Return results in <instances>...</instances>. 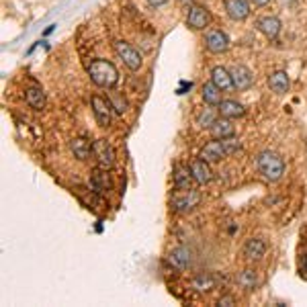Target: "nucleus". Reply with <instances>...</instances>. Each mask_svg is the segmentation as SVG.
Here are the masks:
<instances>
[{
    "label": "nucleus",
    "mask_w": 307,
    "mask_h": 307,
    "mask_svg": "<svg viewBox=\"0 0 307 307\" xmlns=\"http://www.w3.org/2000/svg\"><path fill=\"white\" fill-rule=\"evenodd\" d=\"M225 156H227V154H225V149H223L221 139H219V141H209V143H205L203 149H201V154H199V158L207 160L209 164H215V162H219V160L225 158Z\"/></svg>",
    "instance_id": "nucleus-9"
},
{
    "label": "nucleus",
    "mask_w": 307,
    "mask_h": 307,
    "mask_svg": "<svg viewBox=\"0 0 307 307\" xmlns=\"http://www.w3.org/2000/svg\"><path fill=\"white\" fill-rule=\"evenodd\" d=\"M193 183H195V176L191 172V168H185V166H176L174 168V189L185 193V191H193Z\"/></svg>",
    "instance_id": "nucleus-12"
},
{
    "label": "nucleus",
    "mask_w": 307,
    "mask_h": 307,
    "mask_svg": "<svg viewBox=\"0 0 307 307\" xmlns=\"http://www.w3.org/2000/svg\"><path fill=\"white\" fill-rule=\"evenodd\" d=\"M70 149H72V154H74V158H78V160H88L90 151H92V145H90L88 139L76 137V139L70 141Z\"/></svg>",
    "instance_id": "nucleus-21"
},
{
    "label": "nucleus",
    "mask_w": 307,
    "mask_h": 307,
    "mask_svg": "<svg viewBox=\"0 0 307 307\" xmlns=\"http://www.w3.org/2000/svg\"><path fill=\"white\" fill-rule=\"evenodd\" d=\"M203 100L209 107H219V103H221V88H217L213 82H207L203 86Z\"/></svg>",
    "instance_id": "nucleus-24"
},
{
    "label": "nucleus",
    "mask_w": 307,
    "mask_h": 307,
    "mask_svg": "<svg viewBox=\"0 0 307 307\" xmlns=\"http://www.w3.org/2000/svg\"><path fill=\"white\" fill-rule=\"evenodd\" d=\"M252 3L256 5V7H264V5H268L270 0H252Z\"/></svg>",
    "instance_id": "nucleus-32"
},
{
    "label": "nucleus",
    "mask_w": 307,
    "mask_h": 307,
    "mask_svg": "<svg viewBox=\"0 0 307 307\" xmlns=\"http://www.w3.org/2000/svg\"><path fill=\"white\" fill-rule=\"evenodd\" d=\"M193 287H195L197 291H211V289L215 287V278H213L209 272H203V274L195 276V280H193Z\"/></svg>",
    "instance_id": "nucleus-27"
},
{
    "label": "nucleus",
    "mask_w": 307,
    "mask_h": 307,
    "mask_svg": "<svg viewBox=\"0 0 307 307\" xmlns=\"http://www.w3.org/2000/svg\"><path fill=\"white\" fill-rule=\"evenodd\" d=\"M147 3L151 5V7H162V5H166L168 0H147Z\"/></svg>",
    "instance_id": "nucleus-31"
},
{
    "label": "nucleus",
    "mask_w": 307,
    "mask_h": 307,
    "mask_svg": "<svg viewBox=\"0 0 307 307\" xmlns=\"http://www.w3.org/2000/svg\"><path fill=\"white\" fill-rule=\"evenodd\" d=\"M229 72H232V80H234V88L236 90H248L252 86L254 76H252V72L246 66H234Z\"/></svg>",
    "instance_id": "nucleus-10"
},
{
    "label": "nucleus",
    "mask_w": 307,
    "mask_h": 307,
    "mask_svg": "<svg viewBox=\"0 0 307 307\" xmlns=\"http://www.w3.org/2000/svg\"><path fill=\"white\" fill-rule=\"evenodd\" d=\"M115 52H117V56L123 60V64L129 68V70H139L141 68V56H139V52L135 49V47H131L129 43H125V41H117L115 43Z\"/></svg>",
    "instance_id": "nucleus-4"
},
{
    "label": "nucleus",
    "mask_w": 307,
    "mask_h": 307,
    "mask_svg": "<svg viewBox=\"0 0 307 307\" xmlns=\"http://www.w3.org/2000/svg\"><path fill=\"white\" fill-rule=\"evenodd\" d=\"M25 100H27V105L31 109L41 111L45 107V92L41 88H37V86H31V88L25 90Z\"/></svg>",
    "instance_id": "nucleus-22"
},
{
    "label": "nucleus",
    "mask_w": 307,
    "mask_h": 307,
    "mask_svg": "<svg viewBox=\"0 0 307 307\" xmlns=\"http://www.w3.org/2000/svg\"><path fill=\"white\" fill-rule=\"evenodd\" d=\"M88 76H90V80H92L96 86H100V88H113V86L119 82V72H117V68H115L111 62H107V60H94V62H90V66H88Z\"/></svg>",
    "instance_id": "nucleus-1"
},
{
    "label": "nucleus",
    "mask_w": 307,
    "mask_h": 307,
    "mask_svg": "<svg viewBox=\"0 0 307 307\" xmlns=\"http://www.w3.org/2000/svg\"><path fill=\"white\" fill-rule=\"evenodd\" d=\"M217 111H219V115L221 117H225V119H238V117H242L246 111H244V107L238 103V100H221L219 103V107H217Z\"/></svg>",
    "instance_id": "nucleus-20"
},
{
    "label": "nucleus",
    "mask_w": 307,
    "mask_h": 307,
    "mask_svg": "<svg viewBox=\"0 0 307 307\" xmlns=\"http://www.w3.org/2000/svg\"><path fill=\"white\" fill-rule=\"evenodd\" d=\"M211 82L221 88V90H232L234 88V80H232V72L225 70L223 66H215L211 70Z\"/></svg>",
    "instance_id": "nucleus-14"
},
{
    "label": "nucleus",
    "mask_w": 307,
    "mask_h": 307,
    "mask_svg": "<svg viewBox=\"0 0 307 307\" xmlns=\"http://www.w3.org/2000/svg\"><path fill=\"white\" fill-rule=\"evenodd\" d=\"M199 201H201V195L199 193H195V191H185L183 193V197H174L172 199V207H174V211H191L193 207H197L199 205Z\"/></svg>",
    "instance_id": "nucleus-11"
},
{
    "label": "nucleus",
    "mask_w": 307,
    "mask_h": 307,
    "mask_svg": "<svg viewBox=\"0 0 307 307\" xmlns=\"http://www.w3.org/2000/svg\"><path fill=\"white\" fill-rule=\"evenodd\" d=\"M105 170H107V168H105ZM105 170L96 168V170L90 172V189H92L94 193H98V195H103V193H107V191L111 189V181H109V174H107Z\"/></svg>",
    "instance_id": "nucleus-17"
},
{
    "label": "nucleus",
    "mask_w": 307,
    "mask_h": 307,
    "mask_svg": "<svg viewBox=\"0 0 307 307\" xmlns=\"http://www.w3.org/2000/svg\"><path fill=\"white\" fill-rule=\"evenodd\" d=\"M211 17H209V11L203 9V7H193L187 15V25L193 29V31H201L209 25Z\"/></svg>",
    "instance_id": "nucleus-7"
},
{
    "label": "nucleus",
    "mask_w": 307,
    "mask_h": 307,
    "mask_svg": "<svg viewBox=\"0 0 307 307\" xmlns=\"http://www.w3.org/2000/svg\"><path fill=\"white\" fill-rule=\"evenodd\" d=\"M256 27H258V31H260L264 37H268V39H276L278 33H280V21H278L276 17H262V19H258Z\"/></svg>",
    "instance_id": "nucleus-13"
},
{
    "label": "nucleus",
    "mask_w": 307,
    "mask_h": 307,
    "mask_svg": "<svg viewBox=\"0 0 307 307\" xmlns=\"http://www.w3.org/2000/svg\"><path fill=\"white\" fill-rule=\"evenodd\" d=\"M217 121V113L213 109H203L199 115H197V125L199 127H207L211 129V125Z\"/></svg>",
    "instance_id": "nucleus-28"
},
{
    "label": "nucleus",
    "mask_w": 307,
    "mask_h": 307,
    "mask_svg": "<svg viewBox=\"0 0 307 307\" xmlns=\"http://www.w3.org/2000/svg\"><path fill=\"white\" fill-rule=\"evenodd\" d=\"M217 305H223V307H232V305H236V299H234L232 295H225V297H221V299L217 301Z\"/></svg>",
    "instance_id": "nucleus-30"
},
{
    "label": "nucleus",
    "mask_w": 307,
    "mask_h": 307,
    "mask_svg": "<svg viewBox=\"0 0 307 307\" xmlns=\"http://www.w3.org/2000/svg\"><path fill=\"white\" fill-rule=\"evenodd\" d=\"M178 3H181V5H189V3H191V0H178Z\"/></svg>",
    "instance_id": "nucleus-33"
},
{
    "label": "nucleus",
    "mask_w": 307,
    "mask_h": 307,
    "mask_svg": "<svg viewBox=\"0 0 307 307\" xmlns=\"http://www.w3.org/2000/svg\"><path fill=\"white\" fill-rule=\"evenodd\" d=\"M264 254H266V244L260 238H250L244 244V256L248 260H260Z\"/></svg>",
    "instance_id": "nucleus-18"
},
{
    "label": "nucleus",
    "mask_w": 307,
    "mask_h": 307,
    "mask_svg": "<svg viewBox=\"0 0 307 307\" xmlns=\"http://www.w3.org/2000/svg\"><path fill=\"white\" fill-rule=\"evenodd\" d=\"M90 103H92V113H94V119H96V123L100 125V127H109L111 125V103L107 100V98H100V96H92L90 98Z\"/></svg>",
    "instance_id": "nucleus-6"
},
{
    "label": "nucleus",
    "mask_w": 307,
    "mask_h": 307,
    "mask_svg": "<svg viewBox=\"0 0 307 307\" xmlns=\"http://www.w3.org/2000/svg\"><path fill=\"white\" fill-rule=\"evenodd\" d=\"M234 125H232V121L229 119H217L213 125H211V135L215 137V139H225V137H232L234 135Z\"/></svg>",
    "instance_id": "nucleus-23"
},
{
    "label": "nucleus",
    "mask_w": 307,
    "mask_h": 307,
    "mask_svg": "<svg viewBox=\"0 0 307 307\" xmlns=\"http://www.w3.org/2000/svg\"><path fill=\"white\" fill-rule=\"evenodd\" d=\"M168 262H170V266H174V268H178V270L189 268V264H191V250H187L185 246L174 248V250L168 254Z\"/></svg>",
    "instance_id": "nucleus-16"
},
{
    "label": "nucleus",
    "mask_w": 307,
    "mask_h": 307,
    "mask_svg": "<svg viewBox=\"0 0 307 307\" xmlns=\"http://www.w3.org/2000/svg\"><path fill=\"white\" fill-rule=\"evenodd\" d=\"M221 143H223V149H225V154L227 156H232V154H236L240 147H242V143L232 135V137H225V139H221Z\"/></svg>",
    "instance_id": "nucleus-29"
},
{
    "label": "nucleus",
    "mask_w": 307,
    "mask_h": 307,
    "mask_svg": "<svg viewBox=\"0 0 307 307\" xmlns=\"http://www.w3.org/2000/svg\"><path fill=\"white\" fill-rule=\"evenodd\" d=\"M256 164H258L260 174L266 181H270V183H276L283 176V172H285L283 158L278 156V154H274V151H262L258 156V160H256Z\"/></svg>",
    "instance_id": "nucleus-2"
},
{
    "label": "nucleus",
    "mask_w": 307,
    "mask_h": 307,
    "mask_svg": "<svg viewBox=\"0 0 307 307\" xmlns=\"http://www.w3.org/2000/svg\"><path fill=\"white\" fill-rule=\"evenodd\" d=\"M268 86H270V90L272 92H276V94H285L287 90H289V86H291V82H289V76H287V72H272L270 76H268Z\"/></svg>",
    "instance_id": "nucleus-19"
},
{
    "label": "nucleus",
    "mask_w": 307,
    "mask_h": 307,
    "mask_svg": "<svg viewBox=\"0 0 307 307\" xmlns=\"http://www.w3.org/2000/svg\"><path fill=\"white\" fill-rule=\"evenodd\" d=\"M109 103H111L113 111L119 113V115H123V113L127 111V100H125V96H123L121 92H117V90L109 92Z\"/></svg>",
    "instance_id": "nucleus-26"
},
{
    "label": "nucleus",
    "mask_w": 307,
    "mask_h": 307,
    "mask_svg": "<svg viewBox=\"0 0 307 307\" xmlns=\"http://www.w3.org/2000/svg\"><path fill=\"white\" fill-rule=\"evenodd\" d=\"M92 154H94V158L98 160L100 168H111L115 164V149H113V145L107 139H96L92 143Z\"/></svg>",
    "instance_id": "nucleus-3"
},
{
    "label": "nucleus",
    "mask_w": 307,
    "mask_h": 307,
    "mask_svg": "<svg viewBox=\"0 0 307 307\" xmlns=\"http://www.w3.org/2000/svg\"><path fill=\"white\" fill-rule=\"evenodd\" d=\"M225 13L232 21H244L250 17L248 0H225Z\"/></svg>",
    "instance_id": "nucleus-8"
},
{
    "label": "nucleus",
    "mask_w": 307,
    "mask_h": 307,
    "mask_svg": "<svg viewBox=\"0 0 307 307\" xmlns=\"http://www.w3.org/2000/svg\"><path fill=\"white\" fill-rule=\"evenodd\" d=\"M191 172H193L197 185H207V183L213 178V172H211V168H209V162L203 160V158H201V160H195V162L191 164Z\"/></svg>",
    "instance_id": "nucleus-15"
},
{
    "label": "nucleus",
    "mask_w": 307,
    "mask_h": 307,
    "mask_svg": "<svg viewBox=\"0 0 307 307\" xmlns=\"http://www.w3.org/2000/svg\"><path fill=\"white\" fill-rule=\"evenodd\" d=\"M205 47L211 54H225L229 49V39L221 29H211L205 35Z\"/></svg>",
    "instance_id": "nucleus-5"
},
{
    "label": "nucleus",
    "mask_w": 307,
    "mask_h": 307,
    "mask_svg": "<svg viewBox=\"0 0 307 307\" xmlns=\"http://www.w3.org/2000/svg\"><path fill=\"white\" fill-rule=\"evenodd\" d=\"M238 285H240L242 289H246V291L256 289V285H258V274H256V270H252V268L242 270L240 276H238Z\"/></svg>",
    "instance_id": "nucleus-25"
}]
</instances>
